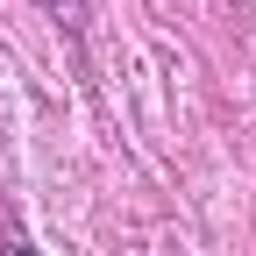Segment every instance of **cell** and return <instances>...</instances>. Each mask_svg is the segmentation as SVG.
Wrapping results in <instances>:
<instances>
[{
    "label": "cell",
    "mask_w": 256,
    "mask_h": 256,
    "mask_svg": "<svg viewBox=\"0 0 256 256\" xmlns=\"http://www.w3.org/2000/svg\"><path fill=\"white\" fill-rule=\"evenodd\" d=\"M8 256H36V249H22V242H14V249H8Z\"/></svg>",
    "instance_id": "6da1fadb"
}]
</instances>
